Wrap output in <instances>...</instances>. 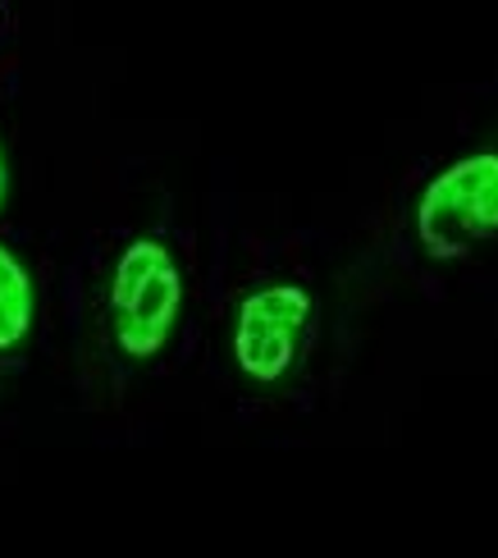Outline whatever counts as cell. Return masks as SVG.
Instances as JSON below:
<instances>
[{"label": "cell", "mask_w": 498, "mask_h": 558, "mask_svg": "<svg viewBox=\"0 0 498 558\" xmlns=\"http://www.w3.org/2000/svg\"><path fill=\"white\" fill-rule=\"evenodd\" d=\"M33 325V284H28V270L19 266L14 252L0 243V353L23 343Z\"/></svg>", "instance_id": "277c9868"}, {"label": "cell", "mask_w": 498, "mask_h": 558, "mask_svg": "<svg viewBox=\"0 0 498 558\" xmlns=\"http://www.w3.org/2000/svg\"><path fill=\"white\" fill-rule=\"evenodd\" d=\"M316 298L302 284H266L239 302L233 320V362L247 380L275 385L302 357V343L312 335Z\"/></svg>", "instance_id": "3957f363"}, {"label": "cell", "mask_w": 498, "mask_h": 558, "mask_svg": "<svg viewBox=\"0 0 498 558\" xmlns=\"http://www.w3.org/2000/svg\"><path fill=\"white\" fill-rule=\"evenodd\" d=\"M498 234V151L439 170L416 202V239L435 262H453Z\"/></svg>", "instance_id": "7a4b0ae2"}, {"label": "cell", "mask_w": 498, "mask_h": 558, "mask_svg": "<svg viewBox=\"0 0 498 558\" xmlns=\"http://www.w3.org/2000/svg\"><path fill=\"white\" fill-rule=\"evenodd\" d=\"M0 202H5V160H0Z\"/></svg>", "instance_id": "5b68a950"}, {"label": "cell", "mask_w": 498, "mask_h": 558, "mask_svg": "<svg viewBox=\"0 0 498 558\" xmlns=\"http://www.w3.org/2000/svg\"><path fill=\"white\" fill-rule=\"evenodd\" d=\"M110 330L129 362H151L174 335L183 307V275L160 239H133L110 275Z\"/></svg>", "instance_id": "6da1fadb"}]
</instances>
